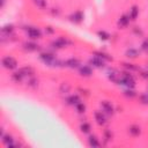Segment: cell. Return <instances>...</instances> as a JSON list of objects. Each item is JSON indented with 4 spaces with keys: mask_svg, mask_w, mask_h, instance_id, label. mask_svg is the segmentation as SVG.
Returning a JSON list of instances; mask_svg holds the SVG:
<instances>
[{
    "mask_svg": "<svg viewBox=\"0 0 148 148\" xmlns=\"http://www.w3.org/2000/svg\"><path fill=\"white\" fill-rule=\"evenodd\" d=\"M140 99H141V102H142L143 104H148V94H143V95H141Z\"/></svg>",
    "mask_w": 148,
    "mask_h": 148,
    "instance_id": "obj_26",
    "label": "cell"
},
{
    "mask_svg": "<svg viewBox=\"0 0 148 148\" xmlns=\"http://www.w3.org/2000/svg\"><path fill=\"white\" fill-rule=\"evenodd\" d=\"M39 58L43 62H45L46 65H50V66H58L60 62L57 60L56 56L50 53V52H43L39 54Z\"/></svg>",
    "mask_w": 148,
    "mask_h": 148,
    "instance_id": "obj_2",
    "label": "cell"
},
{
    "mask_svg": "<svg viewBox=\"0 0 148 148\" xmlns=\"http://www.w3.org/2000/svg\"><path fill=\"white\" fill-rule=\"evenodd\" d=\"M138 15H139V8H138L136 6H133V7L130 9V14H128V17H130V20H132V21L136 20Z\"/></svg>",
    "mask_w": 148,
    "mask_h": 148,
    "instance_id": "obj_13",
    "label": "cell"
},
{
    "mask_svg": "<svg viewBox=\"0 0 148 148\" xmlns=\"http://www.w3.org/2000/svg\"><path fill=\"white\" fill-rule=\"evenodd\" d=\"M97 35H98V37H99L102 40H108V39L110 38V35H109L106 31H104V30H99V31L97 32Z\"/></svg>",
    "mask_w": 148,
    "mask_h": 148,
    "instance_id": "obj_19",
    "label": "cell"
},
{
    "mask_svg": "<svg viewBox=\"0 0 148 148\" xmlns=\"http://www.w3.org/2000/svg\"><path fill=\"white\" fill-rule=\"evenodd\" d=\"M67 102H68L69 104H72V105H75V104H77V103L80 102V98H79L76 95H73V96H71V97L67 99Z\"/></svg>",
    "mask_w": 148,
    "mask_h": 148,
    "instance_id": "obj_20",
    "label": "cell"
},
{
    "mask_svg": "<svg viewBox=\"0 0 148 148\" xmlns=\"http://www.w3.org/2000/svg\"><path fill=\"white\" fill-rule=\"evenodd\" d=\"M89 62H90V65H92L94 67H97V68H102V67H104V65H105L104 60H103L102 58L97 57V56H94V57L89 60Z\"/></svg>",
    "mask_w": 148,
    "mask_h": 148,
    "instance_id": "obj_7",
    "label": "cell"
},
{
    "mask_svg": "<svg viewBox=\"0 0 148 148\" xmlns=\"http://www.w3.org/2000/svg\"><path fill=\"white\" fill-rule=\"evenodd\" d=\"M2 142H3L7 147H13V146H14V140H13L12 135H9V134L2 135Z\"/></svg>",
    "mask_w": 148,
    "mask_h": 148,
    "instance_id": "obj_15",
    "label": "cell"
},
{
    "mask_svg": "<svg viewBox=\"0 0 148 148\" xmlns=\"http://www.w3.org/2000/svg\"><path fill=\"white\" fill-rule=\"evenodd\" d=\"M13 30H14V28H13V25H12V24H9V25H5V27L1 29L2 34H7V35H9Z\"/></svg>",
    "mask_w": 148,
    "mask_h": 148,
    "instance_id": "obj_23",
    "label": "cell"
},
{
    "mask_svg": "<svg viewBox=\"0 0 148 148\" xmlns=\"http://www.w3.org/2000/svg\"><path fill=\"white\" fill-rule=\"evenodd\" d=\"M32 74H34V69L31 67H23V68L18 69L17 72H15L12 75V79L15 82H21V81H23L24 77H31Z\"/></svg>",
    "mask_w": 148,
    "mask_h": 148,
    "instance_id": "obj_1",
    "label": "cell"
},
{
    "mask_svg": "<svg viewBox=\"0 0 148 148\" xmlns=\"http://www.w3.org/2000/svg\"><path fill=\"white\" fill-rule=\"evenodd\" d=\"M79 65H80V61H79L77 59H74V58H72V59H68V60H66V61H65V66H67V67H71V68L77 67Z\"/></svg>",
    "mask_w": 148,
    "mask_h": 148,
    "instance_id": "obj_16",
    "label": "cell"
},
{
    "mask_svg": "<svg viewBox=\"0 0 148 148\" xmlns=\"http://www.w3.org/2000/svg\"><path fill=\"white\" fill-rule=\"evenodd\" d=\"M1 64L6 69H15L17 67V61L10 56H7V57L2 58Z\"/></svg>",
    "mask_w": 148,
    "mask_h": 148,
    "instance_id": "obj_4",
    "label": "cell"
},
{
    "mask_svg": "<svg viewBox=\"0 0 148 148\" xmlns=\"http://www.w3.org/2000/svg\"><path fill=\"white\" fill-rule=\"evenodd\" d=\"M141 49H142L145 52H147V53H148V39H146V40L142 43V45H141Z\"/></svg>",
    "mask_w": 148,
    "mask_h": 148,
    "instance_id": "obj_27",
    "label": "cell"
},
{
    "mask_svg": "<svg viewBox=\"0 0 148 148\" xmlns=\"http://www.w3.org/2000/svg\"><path fill=\"white\" fill-rule=\"evenodd\" d=\"M130 133L132 135H134V136L139 135L140 134V127H138V126H131L130 127Z\"/></svg>",
    "mask_w": 148,
    "mask_h": 148,
    "instance_id": "obj_21",
    "label": "cell"
},
{
    "mask_svg": "<svg viewBox=\"0 0 148 148\" xmlns=\"http://www.w3.org/2000/svg\"><path fill=\"white\" fill-rule=\"evenodd\" d=\"M3 3H5V0H1V7L3 6Z\"/></svg>",
    "mask_w": 148,
    "mask_h": 148,
    "instance_id": "obj_29",
    "label": "cell"
},
{
    "mask_svg": "<svg viewBox=\"0 0 148 148\" xmlns=\"http://www.w3.org/2000/svg\"><path fill=\"white\" fill-rule=\"evenodd\" d=\"M126 56H127L128 58H136V57L139 56V52H138V50H135V49H130V50L126 51Z\"/></svg>",
    "mask_w": 148,
    "mask_h": 148,
    "instance_id": "obj_18",
    "label": "cell"
},
{
    "mask_svg": "<svg viewBox=\"0 0 148 148\" xmlns=\"http://www.w3.org/2000/svg\"><path fill=\"white\" fill-rule=\"evenodd\" d=\"M88 145L90 146V147H98L99 146V142L97 141V139H96V136H89V139H88Z\"/></svg>",
    "mask_w": 148,
    "mask_h": 148,
    "instance_id": "obj_17",
    "label": "cell"
},
{
    "mask_svg": "<svg viewBox=\"0 0 148 148\" xmlns=\"http://www.w3.org/2000/svg\"><path fill=\"white\" fill-rule=\"evenodd\" d=\"M101 106H102V109H103V111H104L105 113H108V114H112V113H113V106H112V104H111L110 102H108V101H102V102H101Z\"/></svg>",
    "mask_w": 148,
    "mask_h": 148,
    "instance_id": "obj_8",
    "label": "cell"
},
{
    "mask_svg": "<svg viewBox=\"0 0 148 148\" xmlns=\"http://www.w3.org/2000/svg\"><path fill=\"white\" fill-rule=\"evenodd\" d=\"M23 49L27 50V51H36L38 50V45L36 43H32V42H28V43H24L23 44Z\"/></svg>",
    "mask_w": 148,
    "mask_h": 148,
    "instance_id": "obj_14",
    "label": "cell"
},
{
    "mask_svg": "<svg viewBox=\"0 0 148 148\" xmlns=\"http://www.w3.org/2000/svg\"><path fill=\"white\" fill-rule=\"evenodd\" d=\"M118 84L126 86L127 88H131V89H132V88L135 86V81H134V79H133L132 75L125 73V74H123V75L120 76V79H119V81H118Z\"/></svg>",
    "mask_w": 148,
    "mask_h": 148,
    "instance_id": "obj_3",
    "label": "cell"
},
{
    "mask_svg": "<svg viewBox=\"0 0 148 148\" xmlns=\"http://www.w3.org/2000/svg\"><path fill=\"white\" fill-rule=\"evenodd\" d=\"M27 34H28L29 38H31V39H38L42 36L40 30L38 28H35V27H29L27 29Z\"/></svg>",
    "mask_w": 148,
    "mask_h": 148,
    "instance_id": "obj_5",
    "label": "cell"
},
{
    "mask_svg": "<svg viewBox=\"0 0 148 148\" xmlns=\"http://www.w3.org/2000/svg\"><path fill=\"white\" fill-rule=\"evenodd\" d=\"M32 2H34L38 8H45V7H46V1H45V0H32Z\"/></svg>",
    "mask_w": 148,
    "mask_h": 148,
    "instance_id": "obj_22",
    "label": "cell"
},
{
    "mask_svg": "<svg viewBox=\"0 0 148 148\" xmlns=\"http://www.w3.org/2000/svg\"><path fill=\"white\" fill-rule=\"evenodd\" d=\"M80 128H81V131H82L83 133H89V132H90V125H89L88 123H83V124H81Z\"/></svg>",
    "mask_w": 148,
    "mask_h": 148,
    "instance_id": "obj_25",
    "label": "cell"
},
{
    "mask_svg": "<svg viewBox=\"0 0 148 148\" xmlns=\"http://www.w3.org/2000/svg\"><path fill=\"white\" fill-rule=\"evenodd\" d=\"M128 23H130V17H128L127 15H123V16L118 20V25H119L120 28H126V27L128 25Z\"/></svg>",
    "mask_w": 148,
    "mask_h": 148,
    "instance_id": "obj_11",
    "label": "cell"
},
{
    "mask_svg": "<svg viewBox=\"0 0 148 148\" xmlns=\"http://www.w3.org/2000/svg\"><path fill=\"white\" fill-rule=\"evenodd\" d=\"M95 120L98 125H104L106 123V118L102 111H95Z\"/></svg>",
    "mask_w": 148,
    "mask_h": 148,
    "instance_id": "obj_9",
    "label": "cell"
},
{
    "mask_svg": "<svg viewBox=\"0 0 148 148\" xmlns=\"http://www.w3.org/2000/svg\"><path fill=\"white\" fill-rule=\"evenodd\" d=\"M75 108H76V110H77V112H80V113H82V112H84V110H86V105L80 101L77 104H75Z\"/></svg>",
    "mask_w": 148,
    "mask_h": 148,
    "instance_id": "obj_24",
    "label": "cell"
},
{
    "mask_svg": "<svg viewBox=\"0 0 148 148\" xmlns=\"http://www.w3.org/2000/svg\"><path fill=\"white\" fill-rule=\"evenodd\" d=\"M68 44H69V42H68L66 38H64V37H59L58 39H56V40L52 42V45H53V47H56V49H62V47L67 46Z\"/></svg>",
    "mask_w": 148,
    "mask_h": 148,
    "instance_id": "obj_6",
    "label": "cell"
},
{
    "mask_svg": "<svg viewBox=\"0 0 148 148\" xmlns=\"http://www.w3.org/2000/svg\"><path fill=\"white\" fill-rule=\"evenodd\" d=\"M69 17H71V21L75 22V23H80V22L83 20V14H82V12L77 10V12H75L74 14H72Z\"/></svg>",
    "mask_w": 148,
    "mask_h": 148,
    "instance_id": "obj_10",
    "label": "cell"
},
{
    "mask_svg": "<svg viewBox=\"0 0 148 148\" xmlns=\"http://www.w3.org/2000/svg\"><path fill=\"white\" fill-rule=\"evenodd\" d=\"M80 74L82 76H90L92 74V69L90 66H82L80 67Z\"/></svg>",
    "mask_w": 148,
    "mask_h": 148,
    "instance_id": "obj_12",
    "label": "cell"
},
{
    "mask_svg": "<svg viewBox=\"0 0 148 148\" xmlns=\"http://www.w3.org/2000/svg\"><path fill=\"white\" fill-rule=\"evenodd\" d=\"M125 94H126V95H127V96H131V97H132V96H134V95H135V94H134V91H133V90H127V91H125Z\"/></svg>",
    "mask_w": 148,
    "mask_h": 148,
    "instance_id": "obj_28",
    "label": "cell"
}]
</instances>
